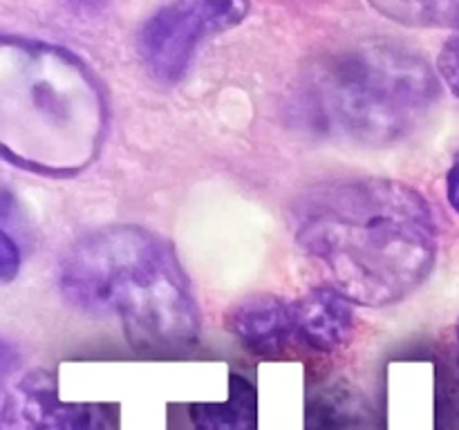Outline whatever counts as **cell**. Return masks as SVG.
<instances>
[{
	"label": "cell",
	"mask_w": 459,
	"mask_h": 430,
	"mask_svg": "<svg viewBox=\"0 0 459 430\" xmlns=\"http://www.w3.org/2000/svg\"><path fill=\"white\" fill-rule=\"evenodd\" d=\"M296 242L352 303L385 307L430 276L439 251L433 206L385 177L316 184L291 206Z\"/></svg>",
	"instance_id": "6da1fadb"
},
{
	"label": "cell",
	"mask_w": 459,
	"mask_h": 430,
	"mask_svg": "<svg viewBox=\"0 0 459 430\" xmlns=\"http://www.w3.org/2000/svg\"><path fill=\"white\" fill-rule=\"evenodd\" d=\"M58 291L90 316L115 318L142 357L173 358L200 343L202 314L173 245L134 224L90 231L58 264Z\"/></svg>",
	"instance_id": "7a4b0ae2"
},
{
	"label": "cell",
	"mask_w": 459,
	"mask_h": 430,
	"mask_svg": "<svg viewBox=\"0 0 459 430\" xmlns=\"http://www.w3.org/2000/svg\"><path fill=\"white\" fill-rule=\"evenodd\" d=\"M0 143L9 164L45 177H74L101 152L108 108L92 70L74 54L4 39Z\"/></svg>",
	"instance_id": "3957f363"
},
{
	"label": "cell",
	"mask_w": 459,
	"mask_h": 430,
	"mask_svg": "<svg viewBox=\"0 0 459 430\" xmlns=\"http://www.w3.org/2000/svg\"><path fill=\"white\" fill-rule=\"evenodd\" d=\"M439 99L429 61L390 40H366L314 63L296 110L321 134L390 146L415 133Z\"/></svg>",
	"instance_id": "277c9868"
},
{
	"label": "cell",
	"mask_w": 459,
	"mask_h": 430,
	"mask_svg": "<svg viewBox=\"0 0 459 430\" xmlns=\"http://www.w3.org/2000/svg\"><path fill=\"white\" fill-rule=\"evenodd\" d=\"M249 9L251 0H170L137 36V54L148 76L160 85L178 83L195 49L211 36L240 25Z\"/></svg>",
	"instance_id": "5b68a950"
},
{
	"label": "cell",
	"mask_w": 459,
	"mask_h": 430,
	"mask_svg": "<svg viewBox=\"0 0 459 430\" xmlns=\"http://www.w3.org/2000/svg\"><path fill=\"white\" fill-rule=\"evenodd\" d=\"M117 408L65 403L49 372L27 370L4 385L0 430H117Z\"/></svg>",
	"instance_id": "8992f818"
},
{
	"label": "cell",
	"mask_w": 459,
	"mask_h": 430,
	"mask_svg": "<svg viewBox=\"0 0 459 430\" xmlns=\"http://www.w3.org/2000/svg\"><path fill=\"white\" fill-rule=\"evenodd\" d=\"M294 343L316 354L343 349L354 334L352 300L336 287H314L290 300Z\"/></svg>",
	"instance_id": "52a82bcc"
},
{
	"label": "cell",
	"mask_w": 459,
	"mask_h": 430,
	"mask_svg": "<svg viewBox=\"0 0 459 430\" xmlns=\"http://www.w3.org/2000/svg\"><path fill=\"white\" fill-rule=\"evenodd\" d=\"M224 325L238 343L258 358H281L294 343L290 300L273 294L247 296L224 314Z\"/></svg>",
	"instance_id": "ba28073f"
},
{
	"label": "cell",
	"mask_w": 459,
	"mask_h": 430,
	"mask_svg": "<svg viewBox=\"0 0 459 430\" xmlns=\"http://www.w3.org/2000/svg\"><path fill=\"white\" fill-rule=\"evenodd\" d=\"M188 410H191L188 415L195 430H255L258 394L249 379L231 372L227 401L193 403Z\"/></svg>",
	"instance_id": "9c48e42d"
},
{
	"label": "cell",
	"mask_w": 459,
	"mask_h": 430,
	"mask_svg": "<svg viewBox=\"0 0 459 430\" xmlns=\"http://www.w3.org/2000/svg\"><path fill=\"white\" fill-rule=\"evenodd\" d=\"M372 410L359 390L345 383L327 385L305 406V430H357L370 424Z\"/></svg>",
	"instance_id": "30bf717a"
},
{
	"label": "cell",
	"mask_w": 459,
	"mask_h": 430,
	"mask_svg": "<svg viewBox=\"0 0 459 430\" xmlns=\"http://www.w3.org/2000/svg\"><path fill=\"white\" fill-rule=\"evenodd\" d=\"M381 16L403 27H455L459 0H368Z\"/></svg>",
	"instance_id": "8fae6325"
},
{
	"label": "cell",
	"mask_w": 459,
	"mask_h": 430,
	"mask_svg": "<svg viewBox=\"0 0 459 430\" xmlns=\"http://www.w3.org/2000/svg\"><path fill=\"white\" fill-rule=\"evenodd\" d=\"M437 74L459 99V30L442 45V52L437 56Z\"/></svg>",
	"instance_id": "7c38bea8"
},
{
	"label": "cell",
	"mask_w": 459,
	"mask_h": 430,
	"mask_svg": "<svg viewBox=\"0 0 459 430\" xmlns=\"http://www.w3.org/2000/svg\"><path fill=\"white\" fill-rule=\"evenodd\" d=\"M21 245L13 240L12 233L3 228L0 233V278L3 282H12L21 271Z\"/></svg>",
	"instance_id": "4fadbf2b"
},
{
	"label": "cell",
	"mask_w": 459,
	"mask_h": 430,
	"mask_svg": "<svg viewBox=\"0 0 459 430\" xmlns=\"http://www.w3.org/2000/svg\"><path fill=\"white\" fill-rule=\"evenodd\" d=\"M446 197L448 204H451L453 211L459 215V152L446 173Z\"/></svg>",
	"instance_id": "5bb4252c"
},
{
	"label": "cell",
	"mask_w": 459,
	"mask_h": 430,
	"mask_svg": "<svg viewBox=\"0 0 459 430\" xmlns=\"http://www.w3.org/2000/svg\"><path fill=\"white\" fill-rule=\"evenodd\" d=\"M67 3H70L74 9H81V12L92 13V12H99V9L106 7L110 0H67Z\"/></svg>",
	"instance_id": "9a60e30c"
},
{
	"label": "cell",
	"mask_w": 459,
	"mask_h": 430,
	"mask_svg": "<svg viewBox=\"0 0 459 430\" xmlns=\"http://www.w3.org/2000/svg\"><path fill=\"white\" fill-rule=\"evenodd\" d=\"M457 349H459V322H457Z\"/></svg>",
	"instance_id": "2e32d148"
}]
</instances>
